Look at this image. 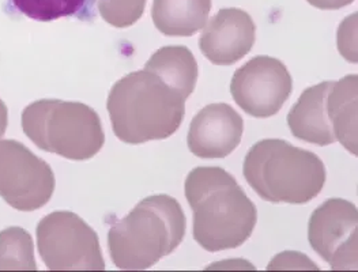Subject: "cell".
<instances>
[{
  "instance_id": "6da1fadb",
  "label": "cell",
  "mask_w": 358,
  "mask_h": 272,
  "mask_svg": "<svg viewBox=\"0 0 358 272\" xmlns=\"http://www.w3.org/2000/svg\"><path fill=\"white\" fill-rule=\"evenodd\" d=\"M184 192L194 213V238L207 252L236 249L251 237L257 210L229 172L195 168L185 178Z\"/></svg>"
},
{
  "instance_id": "7a4b0ae2",
  "label": "cell",
  "mask_w": 358,
  "mask_h": 272,
  "mask_svg": "<svg viewBox=\"0 0 358 272\" xmlns=\"http://www.w3.org/2000/svg\"><path fill=\"white\" fill-rule=\"evenodd\" d=\"M185 101L158 75L143 69L113 85L106 109L116 138L142 145L166 139L179 129Z\"/></svg>"
},
{
  "instance_id": "3957f363",
  "label": "cell",
  "mask_w": 358,
  "mask_h": 272,
  "mask_svg": "<svg viewBox=\"0 0 358 272\" xmlns=\"http://www.w3.org/2000/svg\"><path fill=\"white\" fill-rule=\"evenodd\" d=\"M185 226V215L176 199L148 196L109 229L112 262L120 270H148L179 247Z\"/></svg>"
},
{
  "instance_id": "277c9868",
  "label": "cell",
  "mask_w": 358,
  "mask_h": 272,
  "mask_svg": "<svg viewBox=\"0 0 358 272\" xmlns=\"http://www.w3.org/2000/svg\"><path fill=\"white\" fill-rule=\"evenodd\" d=\"M243 174L256 194L271 203L306 204L326 182L323 161L282 139H263L245 155Z\"/></svg>"
},
{
  "instance_id": "5b68a950",
  "label": "cell",
  "mask_w": 358,
  "mask_h": 272,
  "mask_svg": "<svg viewBox=\"0 0 358 272\" xmlns=\"http://www.w3.org/2000/svg\"><path fill=\"white\" fill-rule=\"evenodd\" d=\"M22 129L38 149L73 161L93 158L105 142L100 116L82 102L36 101L22 112Z\"/></svg>"
},
{
  "instance_id": "8992f818",
  "label": "cell",
  "mask_w": 358,
  "mask_h": 272,
  "mask_svg": "<svg viewBox=\"0 0 358 272\" xmlns=\"http://www.w3.org/2000/svg\"><path fill=\"white\" fill-rule=\"evenodd\" d=\"M37 248L51 271H103V252L97 233L71 211H55L36 230Z\"/></svg>"
},
{
  "instance_id": "52a82bcc",
  "label": "cell",
  "mask_w": 358,
  "mask_h": 272,
  "mask_svg": "<svg viewBox=\"0 0 358 272\" xmlns=\"http://www.w3.org/2000/svg\"><path fill=\"white\" fill-rule=\"evenodd\" d=\"M51 166L18 141H0V196L18 211H34L55 191Z\"/></svg>"
},
{
  "instance_id": "ba28073f",
  "label": "cell",
  "mask_w": 358,
  "mask_h": 272,
  "mask_svg": "<svg viewBox=\"0 0 358 272\" xmlns=\"http://www.w3.org/2000/svg\"><path fill=\"white\" fill-rule=\"evenodd\" d=\"M308 240L335 271L357 270V207L345 199H329L312 213Z\"/></svg>"
},
{
  "instance_id": "9c48e42d",
  "label": "cell",
  "mask_w": 358,
  "mask_h": 272,
  "mask_svg": "<svg viewBox=\"0 0 358 272\" xmlns=\"http://www.w3.org/2000/svg\"><path fill=\"white\" fill-rule=\"evenodd\" d=\"M293 80L281 60L256 56L231 78V94L248 115L267 119L277 115L290 97Z\"/></svg>"
},
{
  "instance_id": "30bf717a",
  "label": "cell",
  "mask_w": 358,
  "mask_h": 272,
  "mask_svg": "<svg viewBox=\"0 0 358 272\" xmlns=\"http://www.w3.org/2000/svg\"><path fill=\"white\" fill-rule=\"evenodd\" d=\"M256 38L251 15L241 8H221L205 27L199 48L217 66H231L248 55Z\"/></svg>"
},
{
  "instance_id": "8fae6325",
  "label": "cell",
  "mask_w": 358,
  "mask_h": 272,
  "mask_svg": "<svg viewBox=\"0 0 358 272\" xmlns=\"http://www.w3.org/2000/svg\"><path fill=\"white\" fill-rule=\"evenodd\" d=\"M244 131L243 117L228 103H210L191 122L187 143L199 158H225L237 149Z\"/></svg>"
},
{
  "instance_id": "7c38bea8",
  "label": "cell",
  "mask_w": 358,
  "mask_h": 272,
  "mask_svg": "<svg viewBox=\"0 0 358 272\" xmlns=\"http://www.w3.org/2000/svg\"><path fill=\"white\" fill-rule=\"evenodd\" d=\"M334 82H322L303 92L287 115L292 135L317 146H329L336 142L333 127L327 116L326 99Z\"/></svg>"
},
{
  "instance_id": "4fadbf2b",
  "label": "cell",
  "mask_w": 358,
  "mask_h": 272,
  "mask_svg": "<svg viewBox=\"0 0 358 272\" xmlns=\"http://www.w3.org/2000/svg\"><path fill=\"white\" fill-rule=\"evenodd\" d=\"M358 76L346 75L334 82L326 99L327 116L334 129L336 141L357 155Z\"/></svg>"
},
{
  "instance_id": "5bb4252c",
  "label": "cell",
  "mask_w": 358,
  "mask_h": 272,
  "mask_svg": "<svg viewBox=\"0 0 358 272\" xmlns=\"http://www.w3.org/2000/svg\"><path fill=\"white\" fill-rule=\"evenodd\" d=\"M211 0H154V26L169 37H191L203 29Z\"/></svg>"
},
{
  "instance_id": "9a60e30c",
  "label": "cell",
  "mask_w": 358,
  "mask_h": 272,
  "mask_svg": "<svg viewBox=\"0 0 358 272\" xmlns=\"http://www.w3.org/2000/svg\"><path fill=\"white\" fill-rule=\"evenodd\" d=\"M145 70L158 75L184 99H188L195 90L198 64L187 47L176 45L155 50L145 64Z\"/></svg>"
},
{
  "instance_id": "2e32d148",
  "label": "cell",
  "mask_w": 358,
  "mask_h": 272,
  "mask_svg": "<svg viewBox=\"0 0 358 272\" xmlns=\"http://www.w3.org/2000/svg\"><path fill=\"white\" fill-rule=\"evenodd\" d=\"M15 11L30 20L52 22L63 17H74L79 21L94 20V0H10Z\"/></svg>"
},
{
  "instance_id": "e0dca14e",
  "label": "cell",
  "mask_w": 358,
  "mask_h": 272,
  "mask_svg": "<svg viewBox=\"0 0 358 272\" xmlns=\"http://www.w3.org/2000/svg\"><path fill=\"white\" fill-rule=\"evenodd\" d=\"M34 247L25 229L13 226L0 231V271H36Z\"/></svg>"
},
{
  "instance_id": "ac0fdd59",
  "label": "cell",
  "mask_w": 358,
  "mask_h": 272,
  "mask_svg": "<svg viewBox=\"0 0 358 272\" xmlns=\"http://www.w3.org/2000/svg\"><path fill=\"white\" fill-rule=\"evenodd\" d=\"M97 6L106 24L124 29L142 18L146 0H97Z\"/></svg>"
},
{
  "instance_id": "d6986e66",
  "label": "cell",
  "mask_w": 358,
  "mask_h": 272,
  "mask_svg": "<svg viewBox=\"0 0 358 272\" xmlns=\"http://www.w3.org/2000/svg\"><path fill=\"white\" fill-rule=\"evenodd\" d=\"M308 3L320 10H338L352 4L355 0H307Z\"/></svg>"
},
{
  "instance_id": "ffe728a7",
  "label": "cell",
  "mask_w": 358,
  "mask_h": 272,
  "mask_svg": "<svg viewBox=\"0 0 358 272\" xmlns=\"http://www.w3.org/2000/svg\"><path fill=\"white\" fill-rule=\"evenodd\" d=\"M7 124H8V109H7L6 103L0 99V139L6 134Z\"/></svg>"
}]
</instances>
